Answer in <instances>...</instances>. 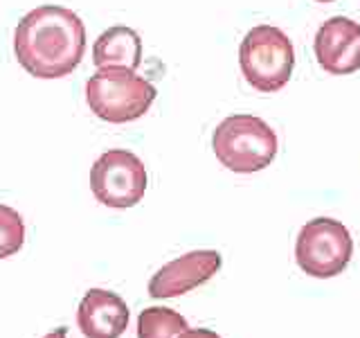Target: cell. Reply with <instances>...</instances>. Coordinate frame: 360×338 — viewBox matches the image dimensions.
Listing matches in <instances>:
<instances>
[{"instance_id": "15", "label": "cell", "mask_w": 360, "mask_h": 338, "mask_svg": "<svg viewBox=\"0 0 360 338\" xmlns=\"http://www.w3.org/2000/svg\"><path fill=\"white\" fill-rule=\"evenodd\" d=\"M315 3H333V0H315Z\"/></svg>"}, {"instance_id": "11", "label": "cell", "mask_w": 360, "mask_h": 338, "mask_svg": "<svg viewBox=\"0 0 360 338\" xmlns=\"http://www.w3.org/2000/svg\"><path fill=\"white\" fill-rule=\"evenodd\" d=\"M187 330L183 315L167 307H149L138 315V338H178Z\"/></svg>"}, {"instance_id": "8", "label": "cell", "mask_w": 360, "mask_h": 338, "mask_svg": "<svg viewBox=\"0 0 360 338\" xmlns=\"http://www.w3.org/2000/svg\"><path fill=\"white\" fill-rule=\"evenodd\" d=\"M223 259L217 251H191L165 264L149 280V296L155 300L185 296L219 273Z\"/></svg>"}, {"instance_id": "4", "label": "cell", "mask_w": 360, "mask_h": 338, "mask_svg": "<svg viewBox=\"0 0 360 338\" xmlns=\"http://www.w3.org/2000/svg\"><path fill=\"white\" fill-rule=\"evenodd\" d=\"M239 65L259 93H277L290 82L295 50L284 32L275 25H257L239 45Z\"/></svg>"}, {"instance_id": "10", "label": "cell", "mask_w": 360, "mask_h": 338, "mask_svg": "<svg viewBox=\"0 0 360 338\" xmlns=\"http://www.w3.org/2000/svg\"><path fill=\"white\" fill-rule=\"evenodd\" d=\"M93 63L97 70H104V68H129V70H138V65L142 63L140 34L127 25H115L104 30L93 45Z\"/></svg>"}, {"instance_id": "3", "label": "cell", "mask_w": 360, "mask_h": 338, "mask_svg": "<svg viewBox=\"0 0 360 338\" xmlns=\"http://www.w3.org/2000/svg\"><path fill=\"white\" fill-rule=\"evenodd\" d=\"M155 86L129 68H104L86 84L90 111L110 124H127L142 118L155 101Z\"/></svg>"}, {"instance_id": "1", "label": "cell", "mask_w": 360, "mask_h": 338, "mask_svg": "<svg viewBox=\"0 0 360 338\" xmlns=\"http://www.w3.org/2000/svg\"><path fill=\"white\" fill-rule=\"evenodd\" d=\"M86 50V27L72 9L41 5L18 20L14 52L22 70L37 79L75 73Z\"/></svg>"}, {"instance_id": "12", "label": "cell", "mask_w": 360, "mask_h": 338, "mask_svg": "<svg viewBox=\"0 0 360 338\" xmlns=\"http://www.w3.org/2000/svg\"><path fill=\"white\" fill-rule=\"evenodd\" d=\"M25 244V223L22 217L9 206L0 203V259L16 255Z\"/></svg>"}, {"instance_id": "6", "label": "cell", "mask_w": 360, "mask_h": 338, "mask_svg": "<svg viewBox=\"0 0 360 338\" xmlns=\"http://www.w3.org/2000/svg\"><path fill=\"white\" fill-rule=\"evenodd\" d=\"M146 183L144 163L127 149L104 151L90 169V189L106 208L127 210L138 206L144 199Z\"/></svg>"}, {"instance_id": "13", "label": "cell", "mask_w": 360, "mask_h": 338, "mask_svg": "<svg viewBox=\"0 0 360 338\" xmlns=\"http://www.w3.org/2000/svg\"><path fill=\"white\" fill-rule=\"evenodd\" d=\"M178 338H221V336L217 332H212V330H187Z\"/></svg>"}, {"instance_id": "9", "label": "cell", "mask_w": 360, "mask_h": 338, "mask_svg": "<svg viewBox=\"0 0 360 338\" xmlns=\"http://www.w3.org/2000/svg\"><path fill=\"white\" fill-rule=\"evenodd\" d=\"M77 325L86 338H120L129 327V307L117 293L90 289L79 302Z\"/></svg>"}, {"instance_id": "5", "label": "cell", "mask_w": 360, "mask_h": 338, "mask_svg": "<svg viewBox=\"0 0 360 338\" xmlns=\"http://www.w3.org/2000/svg\"><path fill=\"white\" fill-rule=\"evenodd\" d=\"M354 257V239L347 225L331 217L304 223L295 242V262L311 277H335Z\"/></svg>"}, {"instance_id": "7", "label": "cell", "mask_w": 360, "mask_h": 338, "mask_svg": "<svg viewBox=\"0 0 360 338\" xmlns=\"http://www.w3.org/2000/svg\"><path fill=\"white\" fill-rule=\"evenodd\" d=\"M315 59L329 75H352L360 70V25L347 16L324 20L313 43Z\"/></svg>"}, {"instance_id": "14", "label": "cell", "mask_w": 360, "mask_h": 338, "mask_svg": "<svg viewBox=\"0 0 360 338\" xmlns=\"http://www.w3.org/2000/svg\"><path fill=\"white\" fill-rule=\"evenodd\" d=\"M65 336H68V330H65V327H59V330L50 332L48 336H43V338H65Z\"/></svg>"}, {"instance_id": "2", "label": "cell", "mask_w": 360, "mask_h": 338, "mask_svg": "<svg viewBox=\"0 0 360 338\" xmlns=\"http://www.w3.org/2000/svg\"><path fill=\"white\" fill-rule=\"evenodd\" d=\"M212 149L223 167L236 174H255L275 161L279 142L268 122L257 115L225 118L212 135Z\"/></svg>"}]
</instances>
